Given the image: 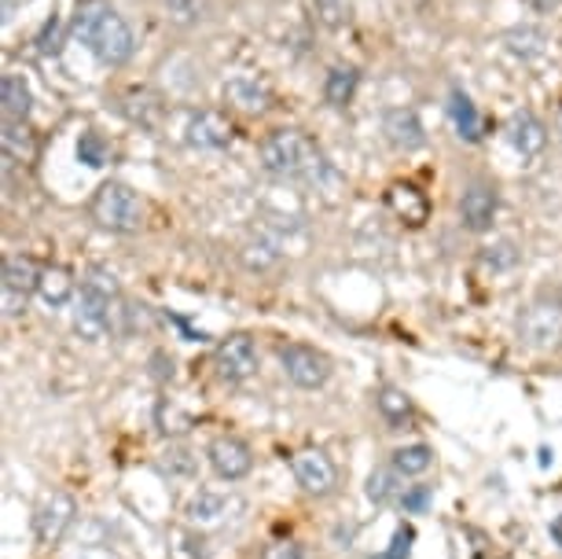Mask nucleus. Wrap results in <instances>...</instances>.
<instances>
[{"mask_svg":"<svg viewBox=\"0 0 562 559\" xmlns=\"http://www.w3.org/2000/svg\"><path fill=\"white\" fill-rule=\"evenodd\" d=\"M258 346H254L250 335H228V339L217 343L214 350V365H217V376L228 379V383H243V379H250L254 372H258Z\"/></svg>","mask_w":562,"mask_h":559,"instance_id":"obj_9","label":"nucleus"},{"mask_svg":"<svg viewBox=\"0 0 562 559\" xmlns=\"http://www.w3.org/2000/svg\"><path fill=\"white\" fill-rule=\"evenodd\" d=\"M78 158L85 166H103L111 158V144L103 141L100 133H81V141H78Z\"/></svg>","mask_w":562,"mask_h":559,"instance_id":"obj_31","label":"nucleus"},{"mask_svg":"<svg viewBox=\"0 0 562 559\" xmlns=\"http://www.w3.org/2000/svg\"><path fill=\"white\" fill-rule=\"evenodd\" d=\"M247 512V501L232 490H199L184 504V519L192 530H221V526L236 523Z\"/></svg>","mask_w":562,"mask_h":559,"instance_id":"obj_4","label":"nucleus"},{"mask_svg":"<svg viewBox=\"0 0 562 559\" xmlns=\"http://www.w3.org/2000/svg\"><path fill=\"white\" fill-rule=\"evenodd\" d=\"M357 81H360L357 67H331L324 78V100L331 103V108H346L357 92Z\"/></svg>","mask_w":562,"mask_h":559,"instance_id":"obj_23","label":"nucleus"},{"mask_svg":"<svg viewBox=\"0 0 562 559\" xmlns=\"http://www.w3.org/2000/svg\"><path fill=\"white\" fill-rule=\"evenodd\" d=\"M496 206H501V203H496V188H493V185L474 181V185L463 192V199H460V221H463V228H471V232L493 228Z\"/></svg>","mask_w":562,"mask_h":559,"instance_id":"obj_11","label":"nucleus"},{"mask_svg":"<svg viewBox=\"0 0 562 559\" xmlns=\"http://www.w3.org/2000/svg\"><path fill=\"white\" fill-rule=\"evenodd\" d=\"M0 111H4V122H26L30 89L19 74H4V81H0Z\"/></svg>","mask_w":562,"mask_h":559,"instance_id":"obj_20","label":"nucleus"},{"mask_svg":"<svg viewBox=\"0 0 562 559\" xmlns=\"http://www.w3.org/2000/svg\"><path fill=\"white\" fill-rule=\"evenodd\" d=\"M562 339V302L555 299H537L529 302L522 316H518V343L529 350H551Z\"/></svg>","mask_w":562,"mask_h":559,"instance_id":"obj_5","label":"nucleus"},{"mask_svg":"<svg viewBox=\"0 0 562 559\" xmlns=\"http://www.w3.org/2000/svg\"><path fill=\"white\" fill-rule=\"evenodd\" d=\"M261 166L283 181H316L324 174V155L299 130H276L261 141Z\"/></svg>","mask_w":562,"mask_h":559,"instance_id":"obj_2","label":"nucleus"},{"mask_svg":"<svg viewBox=\"0 0 562 559\" xmlns=\"http://www.w3.org/2000/svg\"><path fill=\"white\" fill-rule=\"evenodd\" d=\"M276 258H280V255H276V247H272V244H265V239L243 247V261H247V269H269Z\"/></svg>","mask_w":562,"mask_h":559,"instance_id":"obj_33","label":"nucleus"},{"mask_svg":"<svg viewBox=\"0 0 562 559\" xmlns=\"http://www.w3.org/2000/svg\"><path fill=\"white\" fill-rule=\"evenodd\" d=\"M37 294H41V302L52 305V310L67 305L74 299V272L67 266H48L45 272H41Z\"/></svg>","mask_w":562,"mask_h":559,"instance_id":"obj_19","label":"nucleus"},{"mask_svg":"<svg viewBox=\"0 0 562 559\" xmlns=\"http://www.w3.org/2000/svg\"><path fill=\"white\" fill-rule=\"evenodd\" d=\"M225 97H228L232 103H236V108H243V111L261 114L265 108H269L272 89L265 86L261 78H250V74H243V78H232V81H228Z\"/></svg>","mask_w":562,"mask_h":559,"instance_id":"obj_18","label":"nucleus"},{"mask_svg":"<svg viewBox=\"0 0 562 559\" xmlns=\"http://www.w3.org/2000/svg\"><path fill=\"white\" fill-rule=\"evenodd\" d=\"M386 203L390 210L405 221V225L412 228H419L423 221L430 217V203H427V195L419 192V188H412V185H394L390 188V195H386Z\"/></svg>","mask_w":562,"mask_h":559,"instance_id":"obj_17","label":"nucleus"},{"mask_svg":"<svg viewBox=\"0 0 562 559\" xmlns=\"http://www.w3.org/2000/svg\"><path fill=\"white\" fill-rule=\"evenodd\" d=\"M89 214H92V221H97L100 228L130 236V232L144 228V214H147V210H144V199L136 195L130 185L108 181V185H100L97 195H92Z\"/></svg>","mask_w":562,"mask_h":559,"instance_id":"obj_3","label":"nucleus"},{"mask_svg":"<svg viewBox=\"0 0 562 559\" xmlns=\"http://www.w3.org/2000/svg\"><path fill=\"white\" fill-rule=\"evenodd\" d=\"M408 541H412V526H401V530L394 534V545H390V552L371 556V559H405L408 556Z\"/></svg>","mask_w":562,"mask_h":559,"instance_id":"obj_37","label":"nucleus"},{"mask_svg":"<svg viewBox=\"0 0 562 559\" xmlns=\"http://www.w3.org/2000/svg\"><path fill=\"white\" fill-rule=\"evenodd\" d=\"M405 490V474H397L394 468H375L368 474V497L375 504H401Z\"/></svg>","mask_w":562,"mask_h":559,"instance_id":"obj_21","label":"nucleus"},{"mask_svg":"<svg viewBox=\"0 0 562 559\" xmlns=\"http://www.w3.org/2000/svg\"><path fill=\"white\" fill-rule=\"evenodd\" d=\"M4 155H8V163H26V158H34V133H30V125L26 122H4Z\"/></svg>","mask_w":562,"mask_h":559,"instance_id":"obj_25","label":"nucleus"},{"mask_svg":"<svg viewBox=\"0 0 562 559\" xmlns=\"http://www.w3.org/2000/svg\"><path fill=\"white\" fill-rule=\"evenodd\" d=\"M199 468V460H195V452L192 449H184V446H169L162 452V471L166 474H173V479H192Z\"/></svg>","mask_w":562,"mask_h":559,"instance_id":"obj_30","label":"nucleus"},{"mask_svg":"<svg viewBox=\"0 0 562 559\" xmlns=\"http://www.w3.org/2000/svg\"><path fill=\"white\" fill-rule=\"evenodd\" d=\"M74 34H78L85 45L92 48L103 67H122L125 59L133 56V30L130 23L114 12L108 0H85L74 15Z\"/></svg>","mask_w":562,"mask_h":559,"instance_id":"obj_1","label":"nucleus"},{"mask_svg":"<svg viewBox=\"0 0 562 559\" xmlns=\"http://www.w3.org/2000/svg\"><path fill=\"white\" fill-rule=\"evenodd\" d=\"M555 125H559V133H562V111H559V122Z\"/></svg>","mask_w":562,"mask_h":559,"instance_id":"obj_39","label":"nucleus"},{"mask_svg":"<svg viewBox=\"0 0 562 559\" xmlns=\"http://www.w3.org/2000/svg\"><path fill=\"white\" fill-rule=\"evenodd\" d=\"M206 460H210V468H214L217 479H225V482L247 479L250 468H254V452H250V446H247L243 438H236V435H221V438L210 441Z\"/></svg>","mask_w":562,"mask_h":559,"instance_id":"obj_10","label":"nucleus"},{"mask_svg":"<svg viewBox=\"0 0 562 559\" xmlns=\"http://www.w3.org/2000/svg\"><path fill=\"white\" fill-rule=\"evenodd\" d=\"M559 302H562V288H559Z\"/></svg>","mask_w":562,"mask_h":559,"instance_id":"obj_40","label":"nucleus"},{"mask_svg":"<svg viewBox=\"0 0 562 559\" xmlns=\"http://www.w3.org/2000/svg\"><path fill=\"white\" fill-rule=\"evenodd\" d=\"M294 482L310 493V497H327L338 487V468L324 449H302L291 457Z\"/></svg>","mask_w":562,"mask_h":559,"instance_id":"obj_8","label":"nucleus"},{"mask_svg":"<svg viewBox=\"0 0 562 559\" xmlns=\"http://www.w3.org/2000/svg\"><path fill=\"white\" fill-rule=\"evenodd\" d=\"M122 111H125V119H130L133 125L158 130V122H162V114H166V103H162V97H158L155 89H130L122 97Z\"/></svg>","mask_w":562,"mask_h":559,"instance_id":"obj_15","label":"nucleus"},{"mask_svg":"<svg viewBox=\"0 0 562 559\" xmlns=\"http://www.w3.org/2000/svg\"><path fill=\"white\" fill-rule=\"evenodd\" d=\"M188 144L203 147V152H217V147H228L232 141V122L221 111H199L188 122Z\"/></svg>","mask_w":562,"mask_h":559,"instance_id":"obj_12","label":"nucleus"},{"mask_svg":"<svg viewBox=\"0 0 562 559\" xmlns=\"http://www.w3.org/2000/svg\"><path fill=\"white\" fill-rule=\"evenodd\" d=\"M383 133H386V141L401 147V152H416V147L427 144V133H423V122H419V114L412 111V108H394L383 119Z\"/></svg>","mask_w":562,"mask_h":559,"instance_id":"obj_13","label":"nucleus"},{"mask_svg":"<svg viewBox=\"0 0 562 559\" xmlns=\"http://www.w3.org/2000/svg\"><path fill=\"white\" fill-rule=\"evenodd\" d=\"M316 23L327 26V30H342L349 23V15H353V4L349 0H310Z\"/></svg>","mask_w":562,"mask_h":559,"instance_id":"obj_27","label":"nucleus"},{"mask_svg":"<svg viewBox=\"0 0 562 559\" xmlns=\"http://www.w3.org/2000/svg\"><path fill=\"white\" fill-rule=\"evenodd\" d=\"M81 288H92V291L108 294V299H122L119 277H114L111 269H103V266H92L89 272H85V283H81Z\"/></svg>","mask_w":562,"mask_h":559,"instance_id":"obj_32","label":"nucleus"},{"mask_svg":"<svg viewBox=\"0 0 562 559\" xmlns=\"http://www.w3.org/2000/svg\"><path fill=\"white\" fill-rule=\"evenodd\" d=\"M430 504V490L427 487H408L405 497H401V508L405 512H423Z\"/></svg>","mask_w":562,"mask_h":559,"instance_id":"obj_36","label":"nucleus"},{"mask_svg":"<svg viewBox=\"0 0 562 559\" xmlns=\"http://www.w3.org/2000/svg\"><path fill=\"white\" fill-rule=\"evenodd\" d=\"M416 4H423V0H416Z\"/></svg>","mask_w":562,"mask_h":559,"instance_id":"obj_41","label":"nucleus"},{"mask_svg":"<svg viewBox=\"0 0 562 559\" xmlns=\"http://www.w3.org/2000/svg\"><path fill=\"white\" fill-rule=\"evenodd\" d=\"M261 559H302V545L299 541H272L261 552Z\"/></svg>","mask_w":562,"mask_h":559,"instance_id":"obj_35","label":"nucleus"},{"mask_svg":"<svg viewBox=\"0 0 562 559\" xmlns=\"http://www.w3.org/2000/svg\"><path fill=\"white\" fill-rule=\"evenodd\" d=\"M482 266L493 269V272H504V269H515L518 258H522V250H518L515 239H496V244L482 247Z\"/></svg>","mask_w":562,"mask_h":559,"instance_id":"obj_26","label":"nucleus"},{"mask_svg":"<svg viewBox=\"0 0 562 559\" xmlns=\"http://www.w3.org/2000/svg\"><path fill=\"white\" fill-rule=\"evenodd\" d=\"M540 41H544V37H540L537 30H522V34L515 30V34H512V48H515V52H522V56H537V52H540Z\"/></svg>","mask_w":562,"mask_h":559,"instance_id":"obj_34","label":"nucleus"},{"mask_svg":"<svg viewBox=\"0 0 562 559\" xmlns=\"http://www.w3.org/2000/svg\"><path fill=\"white\" fill-rule=\"evenodd\" d=\"M280 365L291 383L302 390H316L331 379V361H327V354L316 350V346H305V343H283Z\"/></svg>","mask_w":562,"mask_h":559,"instance_id":"obj_6","label":"nucleus"},{"mask_svg":"<svg viewBox=\"0 0 562 559\" xmlns=\"http://www.w3.org/2000/svg\"><path fill=\"white\" fill-rule=\"evenodd\" d=\"M507 141H512L518 155H540L548 144V130L533 111H518L512 125H507Z\"/></svg>","mask_w":562,"mask_h":559,"instance_id":"obj_14","label":"nucleus"},{"mask_svg":"<svg viewBox=\"0 0 562 559\" xmlns=\"http://www.w3.org/2000/svg\"><path fill=\"white\" fill-rule=\"evenodd\" d=\"M74 515H78V504H74L70 493L52 490L37 501L34 508V534L41 545H59L67 530L74 526Z\"/></svg>","mask_w":562,"mask_h":559,"instance_id":"obj_7","label":"nucleus"},{"mask_svg":"<svg viewBox=\"0 0 562 559\" xmlns=\"http://www.w3.org/2000/svg\"><path fill=\"white\" fill-rule=\"evenodd\" d=\"M452 119H456V130H460L463 141H479V136H482V119H479L474 103L467 100L463 92H456V97H452Z\"/></svg>","mask_w":562,"mask_h":559,"instance_id":"obj_28","label":"nucleus"},{"mask_svg":"<svg viewBox=\"0 0 562 559\" xmlns=\"http://www.w3.org/2000/svg\"><path fill=\"white\" fill-rule=\"evenodd\" d=\"M41 272H45V269H41L30 255H8L4 269H0V280H4V291L30 299V294L37 291V283H41Z\"/></svg>","mask_w":562,"mask_h":559,"instance_id":"obj_16","label":"nucleus"},{"mask_svg":"<svg viewBox=\"0 0 562 559\" xmlns=\"http://www.w3.org/2000/svg\"><path fill=\"white\" fill-rule=\"evenodd\" d=\"M206 12H210V0H166V15L173 19L177 26L203 23Z\"/></svg>","mask_w":562,"mask_h":559,"instance_id":"obj_29","label":"nucleus"},{"mask_svg":"<svg viewBox=\"0 0 562 559\" xmlns=\"http://www.w3.org/2000/svg\"><path fill=\"white\" fill-rule=\"evenodd\" d=\"M375 405H379V413H383L386 424H394V427H405L412 420V398L401 387H383L375 398Z\"/></svg>","mask_w":562,"mask_h":559,"instance_id":"obj_24","label":"nucleus"},{"mask_svg":"<svg viewBox=\"0 0 562 559\" xmlns=\"http://www.w3.org/2000/svg\"><path fill=\"white\" fill-rule=\"evenodd\" d=\"M390 468L397 474H405V479H419V474H427L434 468V452H430V446H423V441H416V446H401V449H394V457H390Z\"/></svg>","mask_w":562,"mask_h":559,"instance_id":"obj_22","label":"nucleus"},{"mask_svg":"<svg viewBox=\"0 0 562 559\" xmlns=\"http://www.w3.org/2000/svg\"><path fill=\"white\" fill-rule=\"evenodd\" d=\"M529 8H533V12H551V8H555V0H526Z\"/></svg>","mask_w":562,"mask_h":559,"instance_id":"obj_38","label":"nucleus"}]
</instances>
